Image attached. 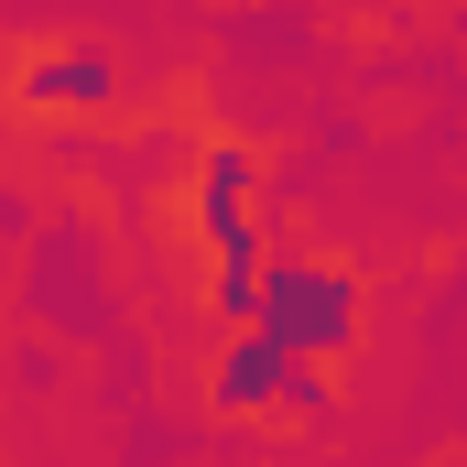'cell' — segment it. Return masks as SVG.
Returning a JSON list of instances; mask_svg holds the SVG:
<instances>
[{"label": "cell", "mask_w": 467, "mask_h": 467, "mask_svg": "<svg viewBox=\"0 0 467 467\" xmlns=\"http://www.w3.org/2000/svg\"><path fill=\"white\" fill-rule=\"evenodd\" d=\"M358 327V294L348 272H327V261H272L261 272V337L294 358V348H348Z\"/></svg>", "instance_id": "1"}, {"label": "cell", "mask_w": 467, "mask_h": 467, "mask_svg": "<svg viewBox=\"0 0 467 467\" xmlns=\"http://www.w3.org/2000/svg\"><path fill=\"white\" fill-rule=\"evenodd\" d=\"M218 402H229V413H250V402H316V380H294V358L250 327L229 348V369H218Z\"/></svg>", "instance_id": "2"}, {"label": "cell", "mask_w": 467, "mask_h": 467, "mask_svg": "<svg viewBox=\"0 0 467 467\" xmlns=\"http://www.w3.org/2000/svg\"><path fill=\"white\" fill-rule=\"evenodd\" d=\"M33 99H66V109L109 99V55H99V44H66V55H33Z\"/></svg>", "instance_id": "3"}]
</instances>
